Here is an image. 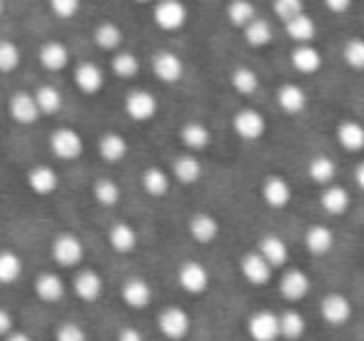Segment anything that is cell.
<instances>
[{
	"label": "cell",
	"instance_id": "cell-33",
	"mask_svg": "<svg viewBox=\"0 0 364 341\" xmlns=\"http://www.w3.org/2000/svg\"><path fill=\"white\" fill-rule=\"evenodd\" d=\"M307 175H309V180H312L314 185H319V187L334 185V180H337V162H334L332 157H327V155H317V157H312V160H309Z\"/></svg>",
	"mask_w": 364,
	"mask_h": 341
},
{
	"label": "cell",
	"instance_id": "cell-6",
	"mask_svg": "<svg viewBox=\"0 0 364 341\" xmlns=\"http://www.w3.org/2000/svg\"><path fill=\"white\" fill-rule=\"evenodd\" d=\"M177 284H180L182 291H188L190 296H200L210 289V271L205 264L195 259L182 261L177 266Z\"/></svg>",
	"mask_w": 364,
	"mask_h": 341
},
{
	"label": "cell",
	"instance_id": "cell-34",
	"mask_svg": "<svg viewBox=\"0 0 364 341\" xmlns=\"http://www.w3.org/2000/svg\"><path fill=\"white\" fill-rule=\"evenodd\" d=\"M284 33H287L289 40H294L297 45H304V43H312L317 38V23L307 13H302V16L284 23Z\"/></svg>",
	"mask_w": 364,
	"mask_h": 341
},
{
	"label": "cell",
	"instance_id": "cell-45",
	"mask_svg": "<svg viewBox=\"0 0 364 341\" xmlns=\"http://www.w3.org/2000/svg\"><path fill=\"white\" fill-rule=\"evenodd\" d=\"M342 60L347 63V67L364 72V38H349L342 48Z\"/></svg>",
	"mask_w": 364,
	"mask_h": 341
},
{
	"label": "cell",
	"instance_id": "cell-43",
	"mask_svg": "<svg viewBox=\"0 0 364 341\" xmlns=\"http://www.w3.org/2000/svg\"><path fill=\"white\" fill-rule=\"evenodd\" d=\"M92 197H95V202L100 207H115L117 202H120L122 192H120V185H117L112 177H100V180H95V185H92Z\"/></svg>",
	"mask_w": 364,
	"mask_h": 341
},
{
	"label": "cell",
	"instance_id": "cell-35",
	"mask_svg": "<svg viewBox=\"0 0 364 341\" xmlns=\"http://www.w3.org/2000/svg\"><path fill=\"white\" fill-rule=\"evenodd\" d=\"M225 18H228L230 26L245 31L259 16H257V6H255L252 0H230L228 8H225Z\"/></svg>",
	"mask_w": 364,
	"mask_h": 341
},
{
	"label": "cell",
	"instance_id": "cell-36",
	"mask_svg": "<svg viewBox=\"0 0 364 341\" xmlns=\"http://www.w3.org/2000/svg\"><path fill=\"white\" fill-rule=\"evenodd\" d=\"M140 185L150 197H165L167 192H170V175H167L162 167L150 165V167H145V170H142Z\"/></svg>",
	"mask_w": 364,
	"mask_h": 341
},
{
	"label": "cell",
	"instance_id": "cell-31",
	"mask_svg": "<svg viewBox=\"0 0 364 341\" xmlns=\"http://www.w3.org/2000/svg\"><path fill=\"white\" fill-rule=\"evenodd\" d=\"M337 142L347 152H364V125L357 120H342L334 130Z\"/></svg>",
	"mask_w": 364,
	"mask_h": 341
},
{
	"label": "cell",
	"instance_id": "cell-48",
	"mask_svg": "<svg viewBox=\"0 0 364 341\" xmlns=\"http://www.w3.org/2000/svg\"><path fill=\"white\" fill-rule=\"evenodd\" d=\"M55 341H87V334L75 321H63L55 329Z\"/></svg>",
	"mask_w": 364,
	"mask_h": 341
},
{
	"label": "cell",
	"instance_id": "cell-3",
	"mask_svg": "<svg viewBox=\"0 0 364 341\" xmlns=\"http://www.w3.org/2000/svg\"><path fill=\"white\" fill-rule=\"evenodd\" d=\"M50 256L58 266H63V269H73V266L80 264L82 256H85V247H82L80 237L70 234V232H63V234H58L55 239H53Z\"/></svg>",
	"mask_w": 364,
	"mask_h": 341
},
{
	"label": "cell",
	"instance_id": "cell-20",
	"mask_svg": "<svg viewBox=\"0 0 364 341\" xmlns=\"http://www.w3.org/2000/svg\"><path fill=\"white\" fill-rule=\"evenodd\" d=\"M319 207L327 212L329 217H342L352 207V195H349L347 187L342 185H327L322 187V195H319Z\"/></svg>",
	"mask_w": 364,
	"mask_h": 341
},
{
	"label": "cell",
	"instance_id": "cell-27",
	"mask_svg": "<svg viewBox=\"0 0 364 341\" xmlns=\"http://www.w3.org/2000/svg\"><path fill=\"white\" fill-rule=\"evenodd\" d=\"M172 177L185 187L198 185V182L203 180V162H200V157L193 155V152L180 155L172 162Z\"/></svg>",
	"mask_w": 364,
	"mask_h": 341
},
{
	"label": "cell",
	"instance_id": "cell-32",
	"mask_svg": "<svg viewBox=\"0 0 364 341\" xmlns=\"http://www.w3.org/2000/svg\"><path fill=\"white\" fill-rule=\"evenodd\" d=\"M92 40H95V45L100 48V50L117 53L122 45V40H125V33H122V28L117 26V23L102 21V23H97L95 31H92Z\"/></svg>",
	"mask_w": 364,
	"mask_h": 341
},
{
	"label": "cell",
	"instance_id": "cell-22",
	"mask_svg": "<svg viewBox=\"0 0 364 341\" xmlns=\"http://www.w3.org/2000/svg\"><path fill=\"white\" fill-rule=\"evenodd\" d=\"M33 289H36V296L43 304H58V301H63V296H65V281H63V276L55 274V271H43V274L36 276Z\"/></svg>",
	"mask_w": 364,
	"mask_h": 341
},
{
	"label": "cell",
	"instance_id": "cell-51",
	"mask_svg": "<svg viewBox=\"0 0 364 341\" xmlns=\"http://www.w3.org/2000/svg\"><path fill=\"white\" fill-rule=\"evenodd\" d=\"M115 341H145V336H142V331L137 329V326H122V329L117 331Z\"/></svg>",
	"mask_w": 364,
	"mask_h": 341
},
{
	"label": "cell",
	"instance_id": "cell-44",
	"mask_svg": "<svg viewBox=\"0 0 364 341\" xmlns=\"http://www.w3.org/2000/svg\"><path fill=\"white\" fill-rule=\"evenodd\" d=\"M23 53L18 48V43L13 40H0V72L8 75V72H16L21 67Z\"/></svg>",
	"mask_w": 364,
	"mask_h": 341
},
{
	"label": "cell",
	"instance_id": "cell-25",
	"mask_svg": "<svg viewBox=\"0 0 364 341\" xmlns=\"http://www.w3.org/2000/svg\"><path fill=\"white\" fill-rule=\"evenodd\" d=\"M304 247H307L309 254L327 256L334 249V232L327 224H322V222L309 224L307 232H304Z\"/></svg>",
	"mask_w": 364,
	"mask_h": 341
},
{
	"label": "cell",
	"instance_id": "cell-5",
	"mask_svg": "<svg viewBox=\"0 0 364 341\" xmlns=\"http://www.w3.org/2000/svg\"><path fill=\"white\" fill-rule=\"evenodd\" d=\"M85 150L82 135L75 127H58L50 132V152L63 162H75Z\"/></svg>",
	"mask_w": 364,
	"mask_h": 341
},
{
	"label": "cell",
	"instance_id": "cell-15",
	"mask_svg": "<svg viewBox=\"0 0 364 341\" xmlns=\"http://www.w3.org/2000/svg\"><path fill=\"white\" fill-rule=\"evenodd\" d=\"M102 289H105V281L95 269H80L73 279V294L85 304H95L102 296Z\"/></svg>",
	"mask_w": 364,
	"mask_h": 341
},
{
	"label": "cell",
	"instance_id": "cell-24",
	"mask_svg": "<svg viewBox=\"0 0 364 341\" xmlns=\"http://www.w3.org/2000/svg\"><path fill=\"white\" fill-rule=\"evenodd\" d=\"M26 182H28V187L36 192V195L48 197V195H53V192L58 190V185H60V177H58V172L53 170L50 165H33L31 170H28V175H26Z\"/></svg>",
	"mask_w": 364,
	"mask_h": 341
},
{
	"label": "cell",
	"instance_id": "cell-47",
	"mask_svg": "<svg viewBox=\"0 0 364 341\" xmlns=\"http://www.w3.org/2000/svg\"><path fill=\"white\" fill-rule=\"evenodd\" d=\"M48 6H50V11L55 13L58 18L70 21V18H75L77 13H80L82 0H48Z\"/></svg>",
	"mask_w": 364,
	"mask_h": 341
},
{
	"label": "cell",
	"instance_id": "cell-11",
	"mask_svg": "<svg viewBox=\"0 0 364 341\" xmlns=\"http://www.w3.org/2000/svg\"><path fill=\"white\" fill-rule=\"evenodd\" d=\"M152 75L162 82V85H177L185 75V63L180 55L170 50H160L152 55Z\"/></svg>",
	"mask_w": 364,
	"mask_h": 341
},
{
	"label": "cell",
	"instance_id": "cell-16",
	"mask_svg": "<svg viewBox=\"0 0 364 341\" xmlns=\"http://www.w3.org/2000/svg\"><path fill=\"white\" fill-rule=\"evenodd\" d=\"M259 195H262L264 205L272 207V210H284V207L292 202V185H289L284 177L269 175L267 180L259 187Z\"/></svg>",
	"mask_w": 364,
	"mask_h": 341
},
{
	"label": "cell",
	"instance_id": "cell-56",
	"mask_svg": "<svg viewBox=\"0 0 364 341\" xmlns=\"http://www.w3.org/2000/svg\"><path fill=\"white\" fill-rule=\"evenodd\" d=\"M0 207H3V205H0Z\"/></svg>",
	"mask_w": 364,
	"mask_h": 341
},
{
	"label": "cell",
	"instance_id": "cell-4",
	"mask_svg": "<svg viewBox=\"0 0 364 341\" xmlns=\"http://www.w3.org/2000/svg\"><path fill=\"white\" fill-rule=\"evenodd\" d=\"M232 130L240 140L257 142V140H262L264 132H267V120H264L262 112L255 110V107H240L232 115Z\"/></svg>",
	"mask_w": 364,
	"mask_h": 341
},
{
	"label": "cell",
	"instance_id": "cell-28",
	"mask_svg": "<svg viewBox=\"0 0 364 341\" xmlns=\"http://www.w3.org/2000/svg\"><path fill=\"white\" fill-rule=\"evenodd\" d=\"M180 142L185 147H188L190 152H203L210 147V142H213V132H210L208 125H203V122L198 120H190L185 122V125L180 127Z\"/></svg>",
	"mask_w": 364,
	"mask_h": 341
},
{
	"label": "cell",
	"instance_id": "cell-26",
	"mask_svg": "<svg viewBox=\"0 0 364 341\" xmlns=\"http://www.w3.org/2000/svg\"><path fill=\"white\" fill-rule=\"evenodd\" d=\"M289 60L292 67L302 75H314V72L322 70V53L312 45V43H304V45H294L289 53Z\"/></svg>",
	"mask_w": 364,
	"mask_h": 341
},
{
	"label": "cell",
	"instance_id": "cell-18",
	"mask_svg": "<svg viewBox=\"0 0 364 341\" xmlns=\"http://www.w3.org/2000/svg\"><path fill=\"white\" fill-rule=\"evenodd\" d=\"M277 105L284 115H302L309 105V95L297 82H284L277 87Z\"/></svg>",
	"mask_w": 364,
	"mask_h": 341
},
{
	"label": "cell",
	"instance_id": "cell-49",
	"mask_svg": "<svg viewBox=\"0 0 364 341\" xmlns=\"http://www.w3.org/2000/svg\"><path fill=\"white\" fill-rule=\"evenodd\" d=\"M11 331H16V321H13V314L6 309V306H0V339H6Z\"/></svg>",
	"mask_w": 364,
	"mask_h": 341
},
{
	"label": "cell",
	"instance_id": "cell-17",
	"mask_svg": "<svg viewBox=\"0 0 364 341\" xmlns=\"http://www.w3.org/2000/svg\"><path fill=\"white\" fill-rule=\"evenodd\" d=\"M188 232L198 244H213V242H218L220 232H223V224H220L218 217L210 215V212H198V215H193V220L188 222Z\"/></svg>",
	"mask_w": 364,
	"mask_h": 341
},
{
	"label": "cell",
	"instance_id": "cell-55",
	"mask_svg": "<svg viewBox=\"0 0 364 341\" xmlns=\"http://www.w3.org/2000/svg\"><path fill=\"white\" fill-rule=\"evenodd\" d=\"M132 3H140V6H145V3H152V0H132Z\"/></svg>",
	"mask_w": 364,
	"mask_h": 341
},
{
	"label": "cell",
	"instance_id": "cell-46",
	"mask_svg": "<svg viewBox=\"0 0 364 341\" xmlns=\"http://www.w3.org/2000/svg\"><path fill=\"white\" fill-rule=\"evenodd\" d=\"M272 13L282 23L292 21V18L304 13V0H272Z\"/></svg>",
	"mask_w": 364,
	"mask_h": 341
},
{
	"label": "cell",
	"instance_id": "cell-8",
	"mask_svg": "<svg viewBox=\"0 0 364 341\" xmlns=\"http://www.w3.org/2000/svg\"><path fill=\"white\" fill-rule=\"evenodd\" d=\"M240 274H242V279L247 281V284L264 286L272 281L274 266L269 264L257 249H252V251H245V254L240 256Z\"/></svg>",
	"mask_w": 364,
	"mask_h": 341
},
{
	"label": "cell",
	"instance_id": "cell-37",
	"mask_svg": "<svg viewBox=\"0 0 364 341\" xmlns=\"http://www.w3.org/2000/svg\"><path fill=\"white\" fill-rule=\"evenodd\" d=\"M279 316V339L284 341H299L307 331V319L297 309H287Z\"/></svg>",
	"mask_w": 364,
	"mask_h": 341
},
{
	"label": "cell",
	"instance_id": "cell-1",
	"mask_svg": "<svg viewBox=\"0 0 364 341\" xmlns=\"http://www.w3.org/2000/svg\"><path fill=\"white\" fill-rule=\"evenodd\" d=\"M190 11L182 0H155L152 8V21L160 31L165 33H177L188 26Z\"/></svg>",
	"mask_w": 364,
	"mask_h": 341
},
{
	"label": "cell",
	"instance_id": "cell-38",
	"mask_svg": "<svg viewBox=\"0 0 364 341\" xmlns=\"http://www.w3.org/2000/svg\"><path fill=\"white\" fill-rule=\"evenodd\" d=\"M36 102L38 107H41V115H58V112L63 110V92L58 90L53 82H43V85L36 87Z\"/></svg>",
	"mask_w": 364,
	"mask_h": 341
},
{
	"label": "cell",
	"instance_id": "cell-10",
	"mask_svg": "<svg viewBox=\"0 0 364 341\" xmlns=\"http://www.w3.org/2000/svg\"><path fill=\"white\" fill-rule=\"evenodd\" d=\"M8 115L13 117V122H18V125H23V127L36 125L43 117L41 107H38V102H36V95L28 90L13 92L11 100H8Z\"/></svg>",
	"mask_w": 364,
	"mask_h": 341
},
{
	"label": "cell",
	"instance_id": "cell-54",
	"mask_svg": "<svg viewBox=\"0 0 364 341\" xmlns=\"http://www.w3.org/2000/svg\"><path fill=\"white\" fill-rule=\"evenodd\" d=\"M3 11H6V0H0V16H3Z\"/></svg>",
	"mask_w": 364,
	"mask_h": 341
},
{
	"label": "cell",
	"instance_id": "cell-21",
	"mask_svg": "<svg viewBox=\"0 0 364 341\" xmlns=\"http://www.w3.org/2000/svg\"><path fill=\"white\" fill-rule=\"evenodd\" d=\"M137 242H140L137 229L125 220L115 222V224L107 229V244H110L117 254H132V251L137 249Z\"/></svg>",
	"mask_w": 364,
	"mask_h": 341
},
{
	"label": "cell",
	"instance_id": "cell-14",
	"mask_svg": "<svg viewBox=\"0 0 364 341\" xmlns=\"http://www.w3.org/2000/svg\"><path fill=\"white\" fill-rule=\"evenodd\" d=\"M247 336L252 341H277L279 339V316L269 309H259L250 314Z\"/></svg>",
	"mask_w": 364,
	"mask_h": 341
},
{
	"label": "cell",
	"instance_id": "cell-40",
	"mask_svg": "<svg viewBox=\"0 0 364 341\" xmlns=\"http://www.w3.org/2000/svg\"><path fill=\"white\" fill-rule=\"evenodd\" d=\"M230 85H232V90L237 92V95L250 97V95H255V92L259 90V77H257V72H255L252 67L237 65L232 72H230Z\"/></svg>",
	"mask_w": 364,
	"mask_h": 341
},
{
	"label": "cell",
	"instance_id": "cell-52",
	"mask_svg": "<svg viewBox=\"0 0 364 341\" xmlns=\"http://www.w3.org/2000/svg\"><path fill=\"white\" fill-rule=\"evenodd\" d=\"M354 182H357V187L364 192V160L359 162L357 167H354Z\"/></svg>",
	"mask_w": 364,
	"mask_h": 341
},
{
	"label": "cell",
	"instance_id": "cell-41",
	"mask_svg": "<svg viewBox=\"0 0 364 341\" xmlns=\"http://www.w3.org/2000/svg\"><path fill=\"white\" fill-rule=\"evenodd\" d=\"M110 70L120 80H135L137 72H140V60H137L135 53L130 50H117L110 60Z\"/></svg>",
	"mask_w": 364,
	"mask_h": 341
},
{
	"label": "cell",
	"instance_id": "cell-9",
	"mask_svg": "<svg viewBox=\"0 0 364 341\" xmlns=\"http://www.w3.org/2000/svg\"><path fill=\"white\" fill-rule=\"evenodd\" d=\"M157 110H160V102L152 95L150 90H130L125 95V112L132 122H150L155 120Z\"/></svg>",
	"mask_w": 364,
	"mask_h": 341
},
{
	"label": "cell",
	"instance_id": "cell-12",
	"mask_svg": "<svg viewBox=\"0 0 364 341\" xmlns=\"http://www.w3.org/2000/svg\"><path fill=\"white\" fill-rule=\"evenodd\" d=\"M73 82H75V87L82 95H97L105 87V70L97 63L82 60L73 70Z\"/></svg>",
	"mask_w": 364,
	"mask_h": 341
},
{
	"label": "cell",
	"instance_id": "cell-23",
	"mask_svg": "<svg viewBox=\"0 0 364 341\" xmlns=\"http://www.w3.org/2000/svg\"><path fill=\"white\" fill-rule=\"evenodd\" d=\"M38 60H41V65L46 67L48 72H60L70 65V50H68L65 43L48 40V43H43L41 50H38Z\"/></svg>",
	"mask_w": 364,
	"mask_h": 341
},
{
	"label": "cell",
	"instance_id": "cell-7",
	"mask_svg": "<svg viewBox=\"0 0 364 341\" xmlns=\"http://www.w3.org/2000/svg\"><path fill=\"white\" fill-rule=\"evenodd\" d=\"M352 314H354L352 299L339 294V291H329V294L322 296V301H319V316H322V321L329 326L349 324V321H352Z\"/></svg>",
	"mask_w": 364,
	"mask_h": 341
},
{
	"label": "cell",
	"instance_id": "cell-2",
	"mask_svg": "<svg viewBox=\"0 0 364 341\" xmlns=\"http://www.w3.org/2000/svg\"><path fill=\"white\" fill-rule=\"evenodd\" d=\"M157 329L165 339L170 341H182L193 329V319L182 306H165V309L157 314Z\"/></svg>",
	"mask_w": 364,
	"mask_h": 341
},
{
	"label": "cell",
	"instance_id": "cell-39",
	"mask_svg": "<svg viewBox=\"0 0 364 341\" xmlns=\"http://www.w3.org/2000/svg\"><path fill=\"white\" fill-rule=\"evenodd\" d=\"M23 269H26V264H23L18 251L0 249V284L3 286L16 284V281L23 276Z\"/></svg>",
	"mask_w": 364,
	"mask_h": 341
},
{
	"label": "cell",
	"instance_id": "cell-30",
	"mask_svg": "<svg viewBox=\"0 0 364 341\" xmlns=\"http://www.w3.org/2000/svg\"><path fill=\"white\" fill-rule=\"evenodd\" d=\"M257 251L264 256V259L269 261V264L274 266V269H277V266H284L289 261V247H287V242H284L282 237H277V234H264V237H259Z\"/></svg>",
	"mask_w": 364,
	"mask_h": 341
},
{
	"label": "cell",
	"instance_id": "cell-53",
	"mask_svg": "<svg viewBox=\"0 0 364 341\" xmlns=\"http://www.w3.org/2000/svg\"><path fill=\"white\" fill-rule=\"evenodd\" d=\"M3 341H33V336L26 334V331H11Z\"/></svg>",
	"mask_w": 364,
	"mask_h": 341
},
{
	"label": "cell",
	"instance_id": "cell-29",
	"mask_svg": "<svg viewBox=\"0 0 364 341\" xmlns=\"http://www.w3.org/2000/svg\"><path fill=\"white\" fill-rule=\"evenodd\" d=\"M127 152H130V145H127L125 137L117 135V132H105V135L97 140V155H100V160L107 162V165L122 162L127 157Z\"/></svg>",
	"mask_w": 364,
	"mask_h": 341
},
{
	"label": "cell",
	"instance_id": "cell-19",
	"mask_svg": "<svg viewBox=\"0 0 364 341\" xmlns=\"http://www.w3.org/2000/svg\"><path fill=\"white\" fill-rule=\"evenodd\" d=\"M120 299L125 301L130 309H147L152 301V286L142 276H130L122 281L120 286Z\"/></svg>",
	"mask_w": 364,
	"mask_h": 341
},
{
	"label": "cell",
	"instance_id": "cell-13",
	"mask_svg": "<svg viewBox=\"0 0 364 341\" xmlns=\"http://www.w3.org/2000/svg\"><path fill=\"white\" fill-rule=\"evenodd\" d=\"M277 286H279L282 299H287L289 304H297V301L309 296V291H312V279H309V274L302 269H287L279 276Z\"/></svg>",
	"mask_w": 364,
	"mask_h": 341
},
{
	"label": "cell",
	"instance_id": "cell-42",
	"mask_svg": "<svg viewBox=\"0 0 364 341\" xmlns=\"http://www.w3.org/2000/svg\"><path fill=\"white\" fill-rule=\"evenodd\" d=\"M242 38H245V43H247V45H252V48L269 45V43H272V38H274L272 23H269L267 18H255V21L242 31Z\"/></svg>",
	"mask_w": 364,
	"mask_h": 341
},
{
	"label": "cell",
	"instance_id": "cell-50",
	"mask_svg": "<svg viewBox=\"0 0 364 341\" xmlns=\"http://www.w3.org/2000/svg\"><path fill=\"white\" fill-rule=\"evenodd\" d=\"M352 3L354 0H324V8L334 16H344V13L352 11Z\"/></svg>",
	"mask_w": 364,
	"mask_h": 341
}]
</instances>
